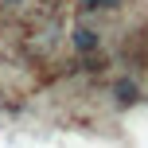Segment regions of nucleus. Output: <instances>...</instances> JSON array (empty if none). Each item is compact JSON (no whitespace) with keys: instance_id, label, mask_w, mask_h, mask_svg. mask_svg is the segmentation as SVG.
Returning <instances> with one entry per match:
<instances>
[{"instance_id":"nucleus-3","label":"nucleus","mask_w":148,"mask_h":148,"mask_svg":"<svg viewBox=\"0 0 148 148\" xmlns=\"http://www.w3.org/2000/svg\"><path fill=\"white\" fill-rule=\"evenodd\" d=\"M121 0H82V12L86 16H101V12H117Z\"/></svg>"},{"instance_id":"nucleus-2","label":"nucleus","mask_w":148,"mask_h":148,"mask_svg":"<svg viewBox=\"0 0 148 148\" xmlns=\"http://www.w3.org/2000/svg\"><path fill=\"white\" fill-rule=\"evenodd\" d=\"M109 97H113V105L129 109V105H140V101H144V90L136 86L129 74H121V78H113V82H109Z\"/></svg>"},{"instance_id":"nucleus-1","label":"nucleus","mask_w":148,"mask_h":148,"mask_svg":"<svg viewBox=\"0 0 148 148\" xmlns=\"http://www.w3.org/2000/svg\"><path fill=\"white\" fill-rule=\"evenodd\" d=\"M70 47L78 55H97V51H101V31H97L94 23H86V20L74 23V27H70Z\"/></svg>"}]
</instances>
